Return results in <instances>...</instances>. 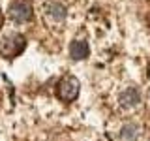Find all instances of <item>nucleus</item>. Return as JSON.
I'll use <instances>...</instances> for the list:
<instances>
[{"instance_id":"20e7f679","label":"nucleus","mask_w":150,"mask_h":141,"mask_svg":"<svg viewBox=\"0 0 150 141\" xmlns=\"http://www.w3.org/2000/svg\"><path fill=\"white\" fill-rule=\"evenodd\" d=\"M118 100H120V105H124V107H135L141 102V94H139L137 88L129 87V88H126V90L120 94Z\"/></svg>"},{"instance_id":"423d86ee","label":"nucleus","mask_w":150,"mask_h":141,"mask_svg":"<svg viewBox=\"0 0 150 141\" xmlns=\"http://www.w3.org/2000/svg\"><path fill=\"white\" fill-rule=\"evenodd\" d=\"M47 15L53 19V21H64L66 19V8L58 2H51L47 6Z\"/></svg>"},{"instance_id":"7ed1b4c3","label":"nucleus","mask_w":150,"mask_h":141,"mask_svg":"<svg viewBox=\"0 0 150 141\" xmlns=\"http://www.w3.org/2000/svg\"><path fill=\"white\" fill-rule=\"evenodd\" d=\"M79 94V81L71 75L64 77L62 81L58 83V98L64 102H73Z\"/></svg>"},{"instance_id":"f03ea898","label":"nucleus","mask_w":150,"mask_h":141,"mask_svg":"<svg viewBox=\"0 0 150 141\" xmlns=\"http://www.w3.org/2000/svg\"><path fill=\"white\" fill-rule=\"evenodd\" d=\"M9 17L15 23H28L32 19V0H11L9 4Z\"/></svg>"},{"instance_id":"f257e3e1","label":"nucleus","mask_w":150,"mask_h":141,"mask_svg":"<svg viewBox=\"0 0 150 141\" xmlns=\"http://www.w3.org/2000/svg\"><path fill=\"white\" fill-rule=\"evenodd\" d=\"M26 47V40L25 36L21 34H9L2 40V43H0V53H2V56H6V58H15V56H19L25 51Z\"/></svg>"},{"instance_id":"6e6552de","label":"nucleus","mask_w":150,"mask_h":141,"mask_svg":"<svg viewBox=\"0 0 150 141\" xmlns=\"http://www.w3.org/2000/svg\"><path fill=\"white\" fill-rule=\"evenodd\" d=\"M2 25H4V15H2V11H0V28H2Z\"/></svg>"},{"instance_id":"39448f33","label":"nucleus","mask_w":150,"mask_h":141,"mask_svg":"<svg viewBox=\"0 0 150 141\" xmlns=\"http://www.w3.org/2000/svg\"><path fill=\"white\" fill-rule=\"evenodd\" d=\"M88 51H90V47H88V43L83 41V40H77V41H73V43L69 45V55H71V58H75V60L86 58Z\"/></svg>"},{"instance_id":"0eeeda50","label":"nucleus","mask_w":150,"mask_h":141,"mask_svg":"<svg viewBox=\"0 0 150 141\" xmlns=\"http://www.w3.org/2000/svg\"><path fill=\"white\" fill-rule=\"evenodd\" d=\"M120 137L124 141H137V137H139V126L137 124H124L120 128Z\"/></svg>"}]
</instances>
